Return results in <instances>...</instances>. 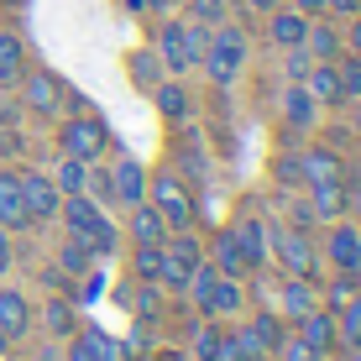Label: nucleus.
Returning <instances> with one entry per match:
<instances>
[{"label":"nucleus","mask_w":361,"mask_h":361,"mask_svg":"<svg viewBox=\"0 0 361 361\" xmlns=\"http://www.w3.org/2000/svg\"><path fill=\"white\" fill-rule=\"evenodd\" d=\"M58 220H63V231L73 235V241H84L94 252V262L121 252V231L105 220V209H99L90 194H68L63 204H58Z\"/></svg>","instance_id":"obj_1"},{"label":"nucleus","mask_w":361,"mask_h":361,"mask_svg":"<svg viewBox=\"0 0 361 361\" xmlns=\"http://www.w3.org/2000/svg\"><path fill=\"white\" fill-rule=\"evenodd\" d=\"M204 47H209V27H194V21H173V16H168L163 27H157V47H152V53L163 58V68L178 79V73L199 68Z\"/></svg>","instance_id":"obj_2"},{"label":"nucleus","mask_w":361,"mask_h":361,"mask_svg":"<svg viewBox=\"0 0 361 361\" xmlns=\"http://www.w3.org/2000/svg\"><path fill=\"white\" fill-rule=\"evenodd\" d=\"M199 304V314H209V319H220V314H235V309L246 304V293H241V278H226V272H215V262H199L194 267V278H189V288H183Z\"/></svg>","instance_id":"obj_3"},{"label":"nucleus","mask_w":361,"mask_h":361,"mask_svg":"<svg viewBox=\"0 0 361 361\" xmlns=\"http://www.w3.org/2000/svg\"><path fill=\"white\" fill-rule=\"evenodd\" d=\"M147 204L163 215L168 231H194V220H199V204L178 173H147Z\"/></svg>","instance_id":"obj_4"},{"label":"nucleus","mask_w":361,"mask_h":361,"mask_svg":"<svg viewBox=\"0 0 361 361\" xmlns=\"http://www.w3.org/2000/svg\"><path fill=\"white\" fill-rule=\"evenodd\" d=\"M246 53H252V42H246L241 27H215V32H209L204 58H199V68L209 73V84H215V90H231L235 73L246 68Z\"/></svg>","instance_id":"obj_5"},{"label":"nucleus","mask_w":361,"mask_h":361,"mask_svg":"<svg viewBox=\"0 0 361 361\" xmlns=\"http://www.w3.org/2000/svg\"><path fill=\"white\" fill-rule=\"evenodd\" d=\"M267 262L283 267V278H314L319 267V252L298 226H272L267 231Z\"/></svg>","instance_id":"obj_6"},{"label":"nucleus","mask_w":361,"mask_h":361,"mask_svg":"<svg viewBox=\"0 0 361 361\" xmlns=\"http://www.w3.org/2000/svg\"><path fill=\"white\" fill-rule=\"evenodd\" d=\"M204 241H199L194 231H168V241H163V272H157V283H163L168 293H183L189 288V278H194V267L204 262Z\"/></svg>","instance_id":"obj_7"},{"label":"nucleus","mask_w":361,"mask_h":361,"mask_svg":"<svg viewBox=\"0 0 361 361\" xmlns=\"http://www.w3.org/2000/svg\"><path fill=\"white\" fill-rule=\"evenodd\" d=\"M105 147H110V126L99 116H90V110H79V116H68L58 126V152L79 157V163H99Z\"/></svg>","instance_id":"obj_8"},{"label":"nucleus","mask_w":361,"mask_h":361,"mask_svg":"<svg viewBox=\"0 0 361 361\" xmlns=\"http://www.w3.org/2000/svg\"><path fill=\"white\" fill-rule=\"evenodd\" d=\"M105 183H110V204L131 209L147 199V163H136V157H116V163L105 168Z\"/></svg>","instance_id":"obj_9"},{"label":"nucleus","mask_w":361,"mask_h":361,"mask_svg":"<svg viewBox=\"0 0 361 361\" xmlns=\"http://www.w3.org/2000/svg\"><path fill=\"white\" fill-rule=\"evenodd\" d=\"M16 183H21V199H27V215H32V226L37 220H58V204H63V194H58V183H53V173H16Z\"/></svg>","instance_id":"obj_10"},{"label":"nucleus","mask_w":361,"mask_h":361,"mask_svg":"<svg viewBox=\"0 0 361 361\" xmlns=\"http://www.w3.org/2000/svg\"><path fill=\"white\" fill-rule=\"evenodd\" d=\"M319 252L330 257L335 272H356V278H361V231L351 226V220H330V235H325Z\"/></svg>","instance_id":"obj_11"},{"label":"nucleus","mask_w":361,"mask_h":361,"mask_svg":"<svg viewBox=\"0 0 361 361\" xmlns=\"http://www.w3.org/2000/svg\"><path fill=\"white\" fill-rule=\"evenodd\" d=\"M21 99H27V110H37V116H53V110L68 99V84L58 79V73H47V68L21 73Z\"/></svg>","instance_id":"obj_12"},{"label":"nucleus","mask_w":361,"mask_h":361,"mask_svg":"<svg viewBox=\"0 0 361 361\" xmlns=\"http://www.w3.org/2000/svg\"><path fill=\"white\" fill-rule=\"evenodd\" d=\"M298 178L314 189V183H345V157L335 147H304L298 152Z\"/></svg>","instance_id":"obj_13"},{"label":"nucleus","mask_w":361,"mask_h":361,"mask_svg":"<svg viewBox=\"0 0 361 361\" xmlns=\"http://www.w3.org/2000/svg\"><path fill=\"white\" fill-rule=\"evenodd\" d=\"M304 32H309V16H304V11H293L288 0H283L278 11H267V42L278 47V53L304 47Z\"/></svg>","instance_id":"obj_14"},{"label":"nucleus","mask_w":361,"mask_h":361,"mask_svg":"<svg viewBox=\"0 0 361 361\" xmlns=\"http://www.w3.org/2000/svg\"><path fill=\"white\" fill-rule=\"evenodd\" d=\"M304 53L314 58V63H335V58L345 53V42H341V27H335L330 16H309V32H304Z\"/></svg>","instance_id":"obj_15"},{"label":"nucleus","mask_w":361,"mask_h":361,"mask_svg":"<svg viewBox=\"0 0 361 361\" xmlns=\"http://www.w3.org/2000/svg\"><path fill=\"white\" fill-rule=\"evenodd\" d=\"M0 231H32V215H27V199H21V183L11 168H0Z\"/></svg>","instance_id":"obj_16"},{"label":"nucleus","mask_w":361,"mask_h":361,"mask_svg":"<svg viewBox=\"0 0 361 361\" xmlns=\"http://www.w3.org/2000/svg\"><path fill=\"white\" fill-rule=\"evenodd\" d=\"M32 304H27V293L21 288H0V335L6 341H21V335L32 330Z\"/></svg>","instance_id":"obj_17"},{"label":"nucleus","mask_w":361,"mask_h":361,"mask_svg":"<svg viewBox=\"0 0 361 361\" xmlns=\"http://www.w3.org/2000/svg\"><path fill=\"white\" fill-rule=\"evenodd\" d=\"M293 335L304 345H314L319 356H330L335 351V314H330V309H309L304 319H293Z\"/></svg>","instance_id":"obj_18"},{"label":"nucleus","mask_w":361,"mask_h":361,"mask_svg":"<svg viewBox=\"0 0 361 361\" xmlns=\"http://www.w3.org/2000/svg\"><path fill=\"white\" fill-rule=\"evenodd\" d=\"M204 252H215L209 262H215V272H226V278H246L252 272V262H246V252H241V241H235V231H215V241L204 246Z\"/></svg>","instance_id":"obj_19"},{"label":"nucleus","mask_w":361,"mask_h":361,"mask_svg":"<svg viewBox=\"0 0 361 361\" xmlns=\"http://www.w3.org/2000/svg\"><path fill=\"white\" fill-rule=\"evenodd\" d=\"M278 304H283V319H304L309 309H319V288H314V278H283V288H278Z\"/></svg>","instance_id":"obj_20"},{"label":"nucleus","mask_w":361,"mask_h":361,"mask_svg":"<svg viewBox=\"0 0 361 361\" xmlns=\"http://www.w3.org/2000/svg\"><path fill=\"white\" fill-rule=\"evenodd\" d=\"M231 231H235V241H241L252 272H262V267H267V220H262V215H241Z\"/></svg>","instance_id":"obj_21"},{"label":"nucleus","mask_w":361,"mask_h":361,"mask_svg":"<svg viewBox=\"0 0 361 361\" xmlns=\"http://www.w3.org/2000/svg\"><path fill=\"white\" fill-rule=\"evenodd\" d=\"M126 215H131V220H126V226H131V246H163V241H168L163 215H157V209L147 204V199H142V204H131Z\"/></svg>","instance_id":"obj_22"},{"label":"nucleus","mask_w":361,"mask_h":361,"mask_svg":"<svg viewBox=\"0 0 361 361\" xmlns=\"http://www.w3.org/2000/svg\"><path fill=\"white\" fill-rule=\"evenodd\" d=\"M147 94H152V105H157V116H163V121H189V90H183L173 73H168V79H157Z\"/></svg>","instance_id":"obj_23"},{"label":"nucleus","mask_w":361,"mask_h":361,"mask_svg":"<svg viewBox=\"0 0 361 361\" xmlns=\"http://www.w3.org/2000/svg\"><path fill=\"white\" fill-rule=\"evenodd\" d=\"M309 94H314V105H345V94H341V73H335V63H309L304 79Z\"/></svg>","instance_id":"obj_24"},{"label":"nucleus","mask_w":361,"mask_h":361,"mask_svg":"<svg viewBox=\"0 0 361 361\" xmlns=\"http://www.w3.org/2000/svg\"><path fill=\"white\" fill-rule=\"evenodd\" d=\"M27 73V42L16 32H0V90H16Z\"/></svg>","instance_id":"obj_25"},{"label":"nucleus","mask_w":361,"mask_h":361,"mask_svg":"<svg viewBox=\"0 0 361 361\" xmlns=\"http://www.w3.org/2000/svg\"><path fill=\"white\" fill-rule=\"evenodd\" d=\"M42 330L53 335V341H63V335L79 330V309H73V298L47 293V304H42Z\"/></svg>","instance_id":"obj_26"},{"label":"nucleus","mask_w":361,"mask_h":361,"mask_svg":"<svg viewBox=\"0 0 361 361\" xmlns=\"http://www.w3.org/2000/svg\"><path fill=\"white\" fill-rule=\"evenodd\" d=\"M314 116H319L314 94H309L304 84H288V90H283V121L298 126V131H309V126H314Z\"/></svg>","instance_id":"obj_27"},{"label":"nucleus","mask_w":361,"mask_h":361,"mask_svg":"<svg viewBox=\"0 0 361 361\" xmlns=\"http://www.w3.org/2000/svg\"><path fill=\"white\" fill-rule=\"evenodd\" d=\"M53 183H58V194H90V163H79V157H58L53 163Z\"/></svg>","instance_id":"obj_28"},{"label":"nucleus","mask_w":361,"mask_h":361,"mask_svg":"<svg viewBox=\"0 0 361 361\" xmlns=\"http://www.w3.org/2000/svg\"><path fill=\"white\" fill-rule=\"evenodd\" d=\"M309 209H314V220H341L345 215V183H314L309 189Z\"/></svg>","instance_id":"obj_29"},{"label":"nucleus","mask_w":361,"mask_h":361,"mask_svg":"<svg viewBox=\"0 0 361 361\" xmlns=\"http://www.w3.org/2000/svg\"><path fill=\"white\" fill-rule=\"evenodd\" d=\"M58 272H63V278H84V272H94V252L84 241H73V235H63V246H58Z\"/></svg>","instance_id":"obj_30"},{"label":"nucleus","mask_w":361,"mask_h":361,"mask_svg":"<svg viewBox=\"0 0 361 361\" xmlns=\"http://www.w3.org/2000/svg\"><path fill=\"white\" fill-rule=\"evenodd\" d=\"M335 345H345V351L361 345V293L345 309H335Z\"/></svg>","instance_id":"obj_31"},{"label":"nucleus","mask_w":361,"mask_h":361,"mask_svg":"<svg viewBox=\"0 0 361 361\" xmlns=\"http://www.w3.org/2000/svg\"><path fill=\"white\" fill-rule=\"evenodd\" d=\"M126 68H131V79L142 84V90H152L157 79H168V68H163V58L152 53V47H136V53L126 58Z\"/></svg>","instance_id":"obj_32"},{"label":"nucleus","mask_w":361,"mask_h":361,"mask_svg":"<svg viewBox=\"0 0 361 361\" xmlns=\"http://www.w3.org/2000/svg\"><path fill=\"white\" fill-rule=\"evenodd\" d=\"M252 335H257V345L272 356V351L283 345V335H288V319H283V314H267V309H262V314L252 319Z\"/></svg>","instance_id":"obj_33"},{"label":"nucleus","mask_w":361,"mask_h":361,"mask_svg":"<svg viewBox=\"0 0 361 361\" xmlns=\"http://www.w3.org/2000/svg\"><path fill=\"white\" fill-rule=\"evenodd\" d=\"M356 293H361V288H356V272H335V283L319 293V309H330V314H335V309H345Z\"/></svg>","instance_id":"obj_34"},{"label":"nucleus","mask_w":361,"mask_h":361,"mask_svg":"<svg viewBox=\"0 0 361 361\" xmlns=\"http://www.w3.org/2000/svg\"><path fill=\"white\" fill-rule=\"evenodd\" d=\"M131 272H136V283H157V272H163V246H131Z\"/></svg>","instance_id":"obj_35"},{"label":"nucleus","mask_w":361,"mask_h":361,"mask_svg":"<svg viewBox=\"0 0 361 361\" xmlns=\"http://www.w3.org/2000/svg\"><path fill=\"white\" fill-rule=\"evenodd\" d=\"M84 341H90L94 361H131V356H126V345H121L110 330H94V325H90V330H84Z\"/></svg>","instance_id":"obj_36"},{"label":"nucleus","mask_w":361,"mask_h":361,"mask_svg":"<svg viewBox=\"0 0 361 361\" xmlns=\"http://www.w3.org/2000/svg\"><path fill=\"white\" fill-rule=\"evenodd\" d=\"M335 73H341V94H345V105H351V99H361V58L341 53V58H335Z\"/></svg>","instance_id":"obj_37"},{"label":"nucleus","mask_w":361,"mask_h":361,"mask_svg":"<svg viewBox=\"0 0 361 361\" xmlns=\"http://www.w3.org/2000/svg\"><path fill=\"white\" fill-rule=\"evenodd\" d=\"M189 21H194V27H209V32L226 27V0H194V6H189Z\"/></svg>","instance_id":"obj_38"},{"label":"nucleus","mask_w":361,"mask_h":361,"mask_svg":"<svg viewBox=\"0 0 361 361\" xmlns=\"http://www.w3.org/2000/svg\"><path fill=\"white\" fill-rule=\"evenodd\" d=\"M272 356H278V361H325V356L314 351V345H304V341H298L293 330L283 335V345H278V351H272Z\"/></svg>","instance_id":"obj_39"},{"label":"nucleus","mask_w":361,"mask_h":361,"mask_svg":"<svg viewBox=\"0 0 361 361\" xmlns=\"http://www.w3.org/2000/svg\"><path fill=\"white\" fill-rule=\"evenodd\" d=\"M309 63H314V58L304 53V47H288V53H283V68H288V84H298L309 73Z\"/></svg>","instance_id":"obj_40"},{"label":"nucleus","mask_w":361,"mask_h":361,"mask_svg":"<svg viewBox=\"0 0 361 361\" xmlns=\"http://www.w3.org/2000/svg\"><path fill=\"white\" fill-rule=\"evenodd\" d=\"M63 361H94L90 341H84V330H73V335H68V345H63Z\"/></svg>","instance_id":"obj_41"},{"label":"nucleus","mask_w":361,"mask_h":361,"mask_svg":"<svg viewBox=\"0 0 361 361\" xmlns=\"http://www.w3.org/2000/svg\"><path fill=\"white\" fill-rule=\"evenodd\" d=\"M99 288H105V272H84V288L73 293V304H94Z\"/></svg>","instance_id":"obj_42"},{"label":"nucleus","mask_w":361,"mask_h":361,"mask_svg":"<svg viewBox=\"0 0 361 361\" xmlns=\"http://www.w3.org/2000/svg\"><path fill=\"white\" fill-rule=\"evenodd\" d=\"M325 16L330 21H351V16H361V0H325Z\"/></svg>","instance_id":"obj_43"},{"label":"nucleus","mask_w":361,"mask_h":361,"mask_svg":"<svg viewBox=\"0 0 361 361\" xmlns=\"http://www.w3.org/2000/svg\"><path fill=\"white\" fill-rule=\"evenodd\" d=\"M121 345H126V356L147 351V345H152V330H147V319H142V325H131V335H126V341H121Z\"/></svg>","instance_id":"obj_44"},{"label":"nucleus","mask_w":361,"mask_h":361,"mask_svg":"<svg viewBox=\"0 0 361 361\" xmlns=\"http://www.w3.org/2000/svg\"><path fill=\"white\" fill-rule=\"evenodd\" d=\"M341 42H345V53H351V58H361V16H351V21H345Z\"/></svg>","instance_id":"obj_45"},{"label":"nucleus","mask_w":361,"mask_h":361,"mask_svg":"<svg viewBox=\"0 0 361 361\" xmlns=\"http://www.w3.org/2000/svg\"><path fill=\"white\" fill-rule=\"evenodd\" d=\"M16 267V246H11V231H0V278Z\"/></svg>","instance_id":"obj_46"},{"label":"nucleus","mask_w":361,"mask_h":361,"mask_svg":"<svg viewBox=\"0 0 361 361\" xmlns=\"http://www.w3.org/2000/svg\"><path fill=\"white\" fill-rule=\"evenodd\" d=\"M293 11H304V16H325V0H288Z\"/></svg>","instance_id":"obj_47"},{"label":"nucleus","mask_w":361,"mask_h":361,"mask_svg":"<svg viewBox=\"0 0 361 361\" xmlns=\"http://www.w3.org/2000/svg\"><path fill=\"white\" fill-rule=\"evenodd\" d=\"M173 6H178V0H147V11H157V16H168Z\"/></svg>","instance_id":"obj_48"},{"label":"nucleus","mask_w":361,"mask_h":361,"mask_svg":"<svg viewBox=\"0 0 361 361\" xmlns=\"http://www.w3.org/2000/svg\"><path fill=\"white\" fill-rule=\"evenodd\" d=\"M37 361H63V351H58V345H42V351H37Z\"/></svg>","instance_id":"obj_49"},{"label":"nucleus","mask_w":361,"mask_h":361,"mask_svg":"<svg viewBox=\"0 0 361 361\" xmlns=\"http://www.w3.org/2000/svg\"><path fill=\"white\" fill-rule=\"evenodd\" d=\"M121 6H126L131 16H147V0H121Z\"/></svg>","instance_id":"obj_50"},{"label":"nucleus","mask_w":361,"mask_h":361,"mask_svg":"<svg viewBox=\"0 0 361 361\" xmlns=\"http://www.w3.org/2000/svg\"><path fill=\"white\" fill-rule=\"evenodd\" d=\"M246 6H252V11H278L283 0H246Z\"/></svg>","instance_id":"obj_51"},{"label":"nucleus","mask_w":361,"mask_h":361,"mask_svg":"<svg viewBox=\"0 0 361 361\" xmlns=\"http://www.w3.org/2000/svg\"><path fill=\"white\" fill-rule=\"evenodd\" d=\"M6 345H11V341H6V335H0V361H6Z\"/></svg>","instance_id":"obj_52"},{"label":"nucleus","mask_w":361,"mask_h":361,"mask_svg":"<svg viewBox=\"0 0 361 361\" xmlns=\"http://www.w3.org/2000/svg\"><path fill=\"white\" fill-rule=\"evenodd\" d=\"M351 361H361V345H356V351H351Z\"/></svg>","instance_id":"obj_53"},{"label":"nucleus","mask_w":361,"mask_h":361,"mask_svg":"<svg viewBox=\"0 0 361 361\" xmlns=\"http://www.w3.org/2000/svg\"><path fill=\"white\" fill-rule=\"evenodd\" d=\"M0 6H16V0H0Z\"/></svg>","instance_id":"obj_54"}]
</instances>
